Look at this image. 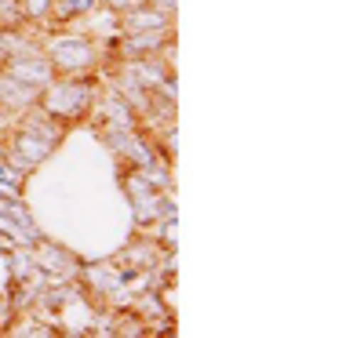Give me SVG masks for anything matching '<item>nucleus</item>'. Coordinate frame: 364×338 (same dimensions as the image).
Here are the masks:
<instances>
[{
	"label": "nucleus",
	"mask_w": 364,
	"mask_h": 338,
	"mask_svg": "<svg viewBox=\"0 0 364 338\" xmlns=\"http://www.w3.org/2000/svg\"><path fill=\"white\" fill-rule=\"evenodd\" d=\"M87 106H91V84H84V80H63V84H51L44 91V109L55 120L58 116L77 120Z\"/></svg>",
	"instance_id": "1"
},
{
	"label": "nucleus",
	"mask_w": 364,
	"mask_h": 338,
	"mask_svg": "<svg viewBox=\"0 0 364 338\" xmlns=\"http://www.w3.org/2000/svg\"><path fill=\"white\" fill-rule=\"evenodd\" d=\"M51 146H55V128H48V124H29V128L18 135V142H15V160H18L22 168H33V164H41L48 153H51Z\"/></svg>",
	"instance_id": "2"
},
{
	"label": "nucleus",
	"mask_w": 364,
	"mask_h": 338,
	"mask_svg": "<svg viewBox=\"0 0 364 338\" xmlns=\"http://www.w3.org/2000/svg\"><path fill=\"white\" fill-rule=\"evenodd\" d=\"M95 58V48L87 40H55L51 44V62L63 66V70H80V66H91Z\"/></svg>",
	"instance_id": "3"
},
{
	"label": "nucleus",
	"mask_w": 364,
	"mask_h": 338,
	"mask_svg": "<svg viewBox=\"0 0 364 338\" xmlns=\"http://www.w3.org/2000/svg\"><path fill=\"white\" fill-rule=\"evenodd\" d=\"M124 26H128V33H157V29L168 26V11H157V8H135V11L124 18Z\"/></svg>",
	"instance_id": "4"
},
{
	"label": "nucleus",
	"mask_w": 364,
	"mask_h": 338,
	"mask_svg": "<svg viewBox=\"0 0 364 338\" xmlns=\"http://www.w3.org/2000/svg\"><path fill=\"white\" fill-rule=\"evenodd\" d=\"M11 77L37 87V84H48L51 80V62H44V58H18V62L11 66Z\"/></svg>",
	"instance_id": "5"
},
{
	"label": "nucleus",
	"mask_w": 364,
	"mask_h": 338,
	"mask_svg": "<svg viewBox=\"0 0 364 338\" xmlns=\"http://www.w3.org/2000/svg\"><path fill=\"white\" fill-rule=\"evenodd\" d=\"M0 102H8V106H29V102H37V87H29L15 77H4L0 80Z\"/></svg>",
	"instance_id": "6"
},
{
	"label": "nucleus",
	"mask_w": 364,
	"mask_h": 338,
	"mask_svg": "<svg viewBox=\"0 0 364 338\" xmlns=\"http://www.w3.org/2000/svg\"><path fill=\"white\" fill-rule=\"evenodd\" d=\"M95 0H51V15L55 18H73V15H84L91 11Z\"/></svg>",
	"instance_id": "7"
},
{
	"label": "nucleus",
	"mask_w": 364,
	"mask_h": 338,
	"mask_svg": "<svg viewBox=\"0 0 364 338\" xmlns=\"http://www.w3.org/2000/svg\"><path fill=\"white\" fill-rule=\"evenodd\" d=\"M51 8V0H26V15L29 18H37V15H44Z\"/></svg>",
	"instance_id": "8"
},
{
	"label": "nucleus",
	"mask_w": 364,
	"mask_h": 338,
	"mask_svg": "<svg viewBox=\"0 0 364 338\" xmlns=\"http://www.w3.org/2000/svg\"><path fill=\"white\" fill-rule=\"evenodd\" d=\"M8 324V302H0V327Z\"/></svg>",
	"instance_id": "9"
}]
</instances>
